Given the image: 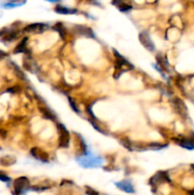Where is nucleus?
Instances as JSON below:
<instances>
[{
  "mask_svg": "<svg viewBox=\"0 0 194 195\" xmlns=\"http://www.w3.org/2000/svg\"><path fill=\"white\" fill-rule=\"evenodd\" d=\"M76 161L78 162V164L83 167V168H97L100 167L104 160L101 157H98L96 155L91 154L90 152H86V154L80 158H77Z\"/></svg>",
  "mask_w": 194,
  "mask_h": 195,
  "instance_id": "nucleus-1",
  "label": "nucleus"
},
{
  "mask_svg": "<svg viewBox=\"0 0 194 195\" xmlns=\"http://www.w3.org/2000/svg\"><path fill=\"white\" fill-rule=\"evenodd\" d=\"M59 132V147L68 148L70 145V133L63 124H58Z\"/></svg>",
  "mask_w": 194,
  "mask_h": 195,
  "instance_id": "nucleus-2",
  "label": "nucleus"
},
{
  "mask_svg": "<svg viewBox=\"0 0 194 195\" xmlns=\"http://www.w3.org/2000/svg\"><path fill=\"white\" fill-rule=\"evenodd\" d=\"M13 187H14V192L16 194H22L25 193L27 190H29L30 187V181L27 177H20L17 178L13 182Z\"/></svg>",
  "mask_w": 194,
  "mask_h": 195,
  "instance_id": "nucleus-3",
  "label": "nucleus"
},
{
  "mask_svg": "<svg viewBox=\"0 0 194 195\" xmlns=\"http://www.w3.org/2000/svg\"><path fill=\"white\" fill-rule=\"evenodd\" d=\"M113 52L116 56V69H120L123 70V68H125L126 71L128 70H133L134 67L132 66V64L129 63L124 56H122L116 50H113ZM124 72V70H123Z\"/></svg>",
  "mask_w": 194,
  "mask_h": 195,
  "instance_id": "nucleus-4",
  "label": "nucleus"
},
{
  "mask_svg": "<svg viewBox=\"0 0 194 195\" xmlns=\"http://www.w3.org/2000/svg\"><path fill=\"white\" fill-rule=\"evenodd\" d=\"M165 182H170V179L168 173L165 171H159L149 179V184L152 187H156L157 185L165 183Z\"/></svg>",
  "mask_w": 194,
  "mask_h": 195,
  "instance_id": "nucleus-5",
  "label": "nucleus"
},
{
  "mask_svg": "<svg viewBox=\"0 0 194 195\" xmlns=\"http://www.w3.org/2000/svg\"><path fill=\"white\" fill-rule=\"evenodd\" d=\"M139 40L142 43V45L149 51H153L155 50V46L152 42V40L149 37V35L147 30L141 31L139 35Z\"/></svg>",
  "mask_w": 194,
  "mask_h": 195,
  "instance_id": "nucleus-6",
  "label": "nucleus"
},
{
  "mask_svg": "<svg viewBox=\"0 0 194 195\" xmlns=\"http://www.w3.org/2000/svg\"><path fill=\"white\" fill-rule=\"evenodd\" d=\"M30 154L35 159L43 162V163H49V155L44 150L40 149L39 148H34L30 150Z\"/></svg>",
  "mask_w": 194,
  "mask_h": 195,
  "instance_id": "nucleus-7",
  "label": "nucleus"
},
{
  "mask_svg": "<svg viewBox=\"0 0 194 195\" xmlns=\"http://www.w3.org/2000/svg\"><path fill=\"white\" fill-rule=\"evenodd\" d=\"M48 25L43 23H34L27 26L24 29V31L26 32H36V34H41L44 30H46Z\"/></svg>",
  "mask_w": 194,
  "mask_h": 195,
  "instance_id": "nucleus-8",
  "label": "nucleus"
},
{
  "mask_svg": "<svg viewBox=\"0 0 194 195\" xmlns=\"http://www.w3.org/2000/svg\"><path fill=\"white\" fill-rule=\"evenodd\" d=\"M74 31L79 35H83V36H87V37H91L94 38V32L92 31V30L90 28L85 27V26H81V25H76L74 27Z\"/></svg>",
  "mask_w": 194,
  "mask_h": 195,
  "instance_id": "nucleus-9",
  "label": "nucleus"
},
{
  "mask_svg": "<svg viewBox=\"0 0 194 195\" xmlns=\"http://www.w3.org/2000/svg\"><path fill=\"white\" fill-rule=\"evenodd\" d=\"M115 186L119 189H121V190H123L127 193H134L135 192L132 182L128 181V180H123V181L117 182V183H115Z\"/></svg>",
  "mask_w": 194,
  "mask_h": 195,
  "instance_id": "nucleus-10",
  "label": "nucleus"
},
{
  "mask_svg": "<svg viewBox=\"0 0 194 195\" xmlns=\"http://www.w3.org/2000/svg\"><path fill=\"white\" fill-rule=\"evenodd\" d=\"M173 106L176 110V111L183 117H186L187 116V109L185 105V103L179 99V98H175L173 100Z\"/></svg>",
  "mask_w": 194,
  "mask_h": 195,
  "instance_id": "nucleus-11",
  "label": "nucleus"
},
{
  "mask_svg": "<svg viewBox=\"0 0 194 195\" xmlns=\"http://www.w3.org/2000/svg\"><path fill=\"white\" fill-rule=\"evenodd\" d=\"M176 143L179 144L181 147L187 149L189 150L194 149V133H192L191 137L189 138H182V139H175Z\"/></svg>",
  "mask_w": 194,
  "mask_h": 195,
  "instance_id": "nucleus-12",
  "label": "nucleus"
},
{
  "mask_svg": "<svg viewBox=\"0 0 194 195\" xmlns=\"http://www.w3.org/2000/svg\"><path fill=\"white\" fill-rule=\"evenodd\" d=\"M156 60H157L158 66H159V68H161V70L167 71V72L170 71V64L168 63L166 57L162 56L161 54H158V55L156 56Z\"/></svg>",
  "mask_w": 194,
  "mask_h": 195,
  "instance_id": "nucleus-13",
  "label": "nucleus"
},
{
  "mask_svg": "<svg viewBox=\"0 0 194 195\" xmlns=\"http://www.w3.org/2000/svg\"><path fill=\"white\" fill-rule=\"evenodd\" d=\"M54 11H55V13L60 14H76V12H77L75 9H70V8L64 7L61 5H57L54 8Z\"/></svg>",
  "mask_w": 194,
  "mask_h": 195,
  "instance_id": "nucleus-14",
  "label": "nucleus"
},
{
  "mask_svg": "<svg viewBox=\"0 0 194 195\" xmlns=\"http://www.w3.org/2000/svg\"><path fill=\"white\" fill-rule=\"evenodd\" d=\"M27 59H28L29 62L27 63L26 61H24V66H25V68H26L28 71H30V73H35L36 71H37V66H36V64L35 63L34 60H31L30 57H27Z\"/></svg>",
  "mask_w": 194,
  "mask_h": 195,
  "instance_id": "nucleus-15",
  "label": "nucleus"
},
{
  "mask_svg": "<svg viewBox=\"0 0 194 195\" xmlns=\"http://www.w3.org/2000/svg\"><path fill=\"white\" fill-rule=\"evenodd\" d=\"M7 30V34L4 35V37L2 38V41L4 42H12L13 41L14 39H16L17 37V35H18V32L15 31V30Z\"/></svg>",
  "mask_w": 194,
  "mask_h": 195,
  "instance_id": "nucleus-16",
  "label": "nucleus"
},
{
  "mask_svg": "<svg viewBox=\"0 0 194 195\" xmlns=\"http://www.w3.org/2000/svg\"><path fill=\"white\" fill-rule=\"evenodd\" d=\"M26 3V0H22V1H12V2H8V3H5L3 4L1 7L4 8V9H13V8H16V7H19V6H22Z\"/></svg>",
  "mask_w": 194,
  "mask_h": 195,
  "instance_id": "nucleus-17",
  "label": "nucleus"
},
{
  "mask_svg": "<svg viewBox=\"0 0 194 195\" xmlns=\"http://www.w3.org/2000/svg\"><path fill=\"white\" fill-rule=\"evenodd\" d=\"M16 159L12 156H5L3 158L0 159V164H2L3 166H12L13 164L15 163Z\"/></svg>",
  "mask_w": 194,
  "mask_h": 195,
  "instance_id": "nucleus-18",
  "label": "nucleus"
},
{
  "mask_svg": "<svg viewBox=\"0 0 194 195\" xmlns=\"http://www.w3.org/2000/svg\"><path fill=\"white\" fill-rule=\"evenodd\" d=\"M40 109V111H41V112L44 114V116L47 118V119H49V120H55V118H56V116H55V114L52 112V111H51V110H49L48 108H39Z\"/></svg>",
  "mask_w": 194,
  "mask_h": 195,
  "instance_id": "nucleus-19",
  "label": "nucleus"
},
{
  "mask_svg": "<svg viewBox=\"0 0 194 195\" xmlns=\"http://www.w3.org/2000/svg\"><path fill=\"white\" fill-rule=\"evenodd\" d=\"M27 41H28V38L25 37L23 39V41L15 48L14 50V53H20V52H25L26 51V46H27Z\"/></svg>",
  "mask_w": 194,
  "mask_h": 195,
  "instance_id": "nucleus-20",
  "label": "nucleus"
},
{
  "mask_svg": "<svg viewBox=\"0 0 194 195\" xmlns=\"http://www.w3.org/2000/svg\"><path fill=\"white\" fill-rule=\"evenodd\" d=\"M167 147H168V145H159V144L153 143V144L148 145L146 149H152V150H160V149H163L164 148H167Z\"/></svg>",
  "mask_w": 194,
  "mask_h": 195,
  "instance_id": "nucleus-21",
  "label": "nucleus"
},
{
  "mask_svg": "<svg viewBox=\"0 0 194 195\" xmlns=\"http://www.w3.org/2000/svg\"><path fill=\"white\" fill-rule=\"evenodd\" d=\"M53 28H54V30H56L59 32V35H60L61 38L64 39V38H65V30H64V28L62 27V25H61V24H57V25H55Z\"/></svg>",
  "mask_w": 194,
  "mask_h": 195,
  "instance_id": "nucleus-22",
  "label": "nucleus"
},
{
  "mask_svg": "<svg viewBox=\"0 0 194 195\" xmlns=\"http://www.w3.org/2000/svg\"><path fill=\"white\" fill-rule=\"evenodd\" d=\"M118 9H119L121 12H123V13H127V12H128V11H131V10L132 9V7L131 5H127V4L121 3V4H119Z\"/></svg>",
  "mask_w": 194,
  "mask_h": 195,
  "instance_id": "nucleus-23",
  "label": "nucleus"
},
{
  "mask_svg": "<svg viewBox=\"0 0 194 195\" xmlns=\"http://www.w3.org/2000/svg\"><path fill=\"white\" fill-rule=\"evenodd\" d=\"M0 181L9 183V182H11V178L8 175H6L5 173H3L2 171H0Z\"/></svg>",
  "mask_w": 194,
  "mask_h": 195,
  "instance_id": "nucleus-24",
  "label": "nucleus"
},
{
  "mask_svg": "<svg viewBox=\"0 0 194 195\" xmlns=\"http://www.w3.org/2000/svg\"><path fill=\"white\" fill-rule=\"evenodd\" d=\"M68 99H69V101H70V105H71V107H72V109L75 111V112H79V111H78V109H77V107H76V105H75V103L73 101V99L71 98L70 96H68Z\"/></svg>",
  "mask_w": 194,
  "mask_h": 195,
  "instance_id": "nucleus-25",
  "label": "nucleus"
},
{
  "mask_svg": "<svg viewBox=\"0 0 194 195\" xmlns=\"http://www.w3.org/2000/svg\"><path fill=\"white\" fill-rule=\"evenodd\" d=\"M7 135V133L5 131H3V129H0V136L1 137H6Z\"/></svg>",
  "mask_w": 194,
  "mask_h": 195,
  "instance_id": "nucleus-26",
  "label": "nucleus"
},
{
  "mask_svg": "<svg viewBox=\"0 0 194 195\" xmlns=\"http://www.w3.org/2000/svg\"><path fill=\"white\" fill-rule=\"evenodd\" d=\"M5 56H7V53H6V52H4V51H2L1 50H0V59L4 58Z\"/></svg>",
  "mask_w": 194,
  "mask_h": 195,
  "instance_id": "nucleus-27",
  "label": "nucleus"
},
{
  "mask_svg": "<svg viewBox=\"0 0 194 195\" xmlns=\"http://www.w3.org/2000/svg\"><path fill=\"white\" fill-rule=\"evenodd\" d=\"M48 2H51V3H55V2H60V0H46Z\"/></svg>",
  "mask_w": 194,
  "mask_h": 195,
  "instance_id": "nucleus-28",
  "label": "nucleus"
},
{
  "mask_svg": "<svg viewBox=\"0 0 194 195\" xmlns=\"http://www.w3.org/2000/svg\"><path fill=\"white\" fill-rule=\"evenodd\" d=\"M87 193H93V194H97L96 191H93V190H87Z\"/></svg>",
  "mask_w": 194,
  "mask_h": 195,
  "instance_id": "nucleus-29",
  "label": "nucleus"
},
{
  "mask_svg": "<svg viewBox=\"0 0 194 195\" xmlns=\"http://www.w3.org/2000/svg\"><path fill=\"white\" fill-rule=\"evenodd\" d=\"M191 168H192V169L194 170V164H192V165H191Z\"/></svg>",
  "mask_w": 194,
  "mask_h": 195,
  "instance_id": "nucleus-30",
  "label": "nucleus"
}]
</instances>
